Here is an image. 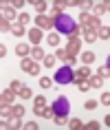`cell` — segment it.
I'll use <instances>...</instances> for the list:
<instances>
[{"label": "cell", "instance_id": "obj_34", "mask_svg": "<svg viewBox=\"0 0 110 130\" xmlns=\"http://www.w3.org/2000/svg\"><path fill=\"white\" fill-rule=\"evenodd\" d=\"M31 95H33V93H31V88H29V86H22V90H20V97H22V99H29Z\"/></svg>", "mask_w": 110, "mask_h": 130}, {"label": "cell", "instance_id": "obj_28", "mask_svg": "<svg viewBox=\"0 0 110 130\" xmlns=\"http://www.w3.org/2000/svg\"><path fill=\"white\" fill-rule=\"evenodd\" d=\"M46 40H48V44H51V46H57V44H60V35H57V33H51Z\"/></svg>", "mask_w": 110, "mask_h": 130}, {"label": "cell", "instance_id": "obj_6", "mask_svg": "<svg viewBox=\"0 0 110 130\" xmlns=\"http://www.w3.org/2000/svg\"><path fill=\"white\" fill-rule=\"evenodd\" d=\"M22 71L29 75H38L40 73V62L31 60V57H22Z\"/></svg>", "mask_w": 110, "mask_h": 130}, {"label": "cell", "instance_id": "obj_32", "mask_svg": "<svg viewBox=\"0 0 110 130\" xmlns=\"http://www.w3.org/2000/svg\"><path fill=\"white\" fill-rule=\"evenodd\" d=\"M90 84H93V88H99V86L103 84V79L99 75H95V77H90Z\"/></svg>", "mask_w": 110, "mask_h": 130}, {"label": "cell", "instance_id": "obj_45", "mask_svg": "<svg viewBox=\"0 0 110 130\" xmlns=\"http://www.w3.org/2000/svg\"><path fill=\"white\" fill-rule=\"evenodd\" d=\"M106 66H110V55H108V62H106Z\"/></svg>", "mask_w": 110, "mask_h": 130}, {"label": "cell", "instance_id": "obj_10", "mask_svg": "<svg viewBox=\"0 0 110 130\" xmlns=\"http://www.w3.org/2000/svg\"><path fill=\"white\" fill-rule=\"evenodd\" d=\"M15 95H18V93H13L11 88L2 90V95H0V102H2V106H13V99H15Z\"/></svg>", "mask_w": 110, "mask_h": 130}, {"label": "cell", "instance_id": "obj_8", "mask_svg": "<svg viewBox=\"0 0 110 130\" xmlns=\"http://www.w3.org/2000/svg\"><path fill=\"white\" fill-rule=\"evenodd\" d=\"M55 57H57V60H62L64 64H68V66L75 64V55H70L66 48H55Z\"/></svg>", "mask_w": 110, "mask_h": 130}, {"label": "cell", "instance_id": "obj_14", "mask_svg": "<svg viewBox=\"0 0 110 130\" xmlns=\"http://www.w3.org/2000/svg\"><path fill=\"white\" fill-rule=\"evenodd\" d=\"M2 18H5V20H11V18H15V9L11 7V5L2 7Z\"/></svg>", "mask_w": 110, "mask_h": 130}, {"label": "cell", "instance_id": "obj_15", "mask_svg": "<svg viewBox=\"0 0 110 130\" xmlns=\"http://www.w3.org/2000/svg\"><path fill=\"white\" fill-rule=\"evenodd\" d=\"M31 55H33L35 62H40V60H44V57H46V55H44V51H42L40 46H33V48H31Z\"/></svg>", "mask_w": 110, "mask_h": 130}, {"label": "cell", "instance_id": "obj_35", "mask_svg": "<svg viewBox=\"0 0 110 130\" xmlns=\"http://www.w3.org/2000/svg\"><path fill=\"white\" fill-rule=\"evenodd\" d=\"M11 27H13V24H11L9 20H5V18H2V22H0V31H11Z\"/></svg>", "mask_w": 110, "mask_h": 130}, {"label": "cell", "instance_id": "obj_17", "mask_svg": "<svg viewBox=\"0 0 110 130\" xmlns=\"http://www.w3.org/2000/svg\"><path fill=\"white\" fill-rule=\"evenodd\" d=\"M82 62L86 64V66H88V64H93V62H95V53H93V51H86V53H82Z\"/></svg>", "mask_w": 110, "mask_h": 130}, {"label": "cell", "instance_id": "obj_41", "mask_svg": "<svg viewBox=\"0 0 110 130\" xmlns=\"http://www.w3.org/2000/svg\"><path fill=\"white\" fill-rule=\"evenodd\" d=\"M24 128H27V130H35V128H38V123H35V121H29V123H24Z\"/></svg>", "mask_w": 110, "mask_h": 130}, {"label": "cell", "instance_id": "obj_30", "mask_svg": "<svg viewBox=\"0 0 110 130\" xmlns=\"http://www.w3.org/2000/svg\"><path fill=\"white\" fill-rule=\"evenodd\" d=\"M68 126H70L73 130H79V128H84V123L79 121V119H68Z\"/></svg>", "mask_w": 110, "mask_h": 130}, {"label": "cell", "instance_id": "obj_12", "mask_svg": "<svg viewBox=\"0 0 110 130\" xmlns=\"http://www.w3.org/2000/svg\"><path fill=\"white\" fill-rule=\"evenodd\" d=\"M29 40L33 42L35 46H40V42H42V31H40L38 27H35L33 31H29Z\"/></svg>", "mask_w": 110, "mask_h": 130}, {"label": "cell", "instance_id": "obj_40", "mask_svg": "<svg viewBox=\"0 0 110 130\" xmlns=\"http://www.w3.org/2000/svg\"><path fill=\"white\" fill-rule=\"evenodd\" d=\"M99 102H101V104H106V106H110V93H103Z\"/></svg>", "mask_w": 110, "mask_h": 130}, {"label": "cell", "instance_id": "obj_37", "mask_svg": "<svg viewBox=\"0 0 110 130\" xmlns=\"http://www.w3.org/2000/svg\"><path fill=\"white\" fill-rule=\"evenodd\" d=\"M9 88L13 90V93H18V95H20V90H22V82H11V86H9Z\"/></svg>", "mask_w": 110, "mask_h": 130}, {"label": "cell", "instance_id": "obj_38", "mask_svg": "<svg viewBox=\"0 0 110 130\" xmlns=\"http://www.w3.org/2000/svg\"><path fill=\"white\" fill-rule=\"evenodd\" d=\"M97 104H99V102H95V99H88L84 106H86V110H95V108H97Z\"/></svg>", "mask_w": 110, "mask_h": 130}, {"label": "cell", "instance_id": "obj_16", "mask_svg": "<svg viewBox=\"0 0 110 130\" xmlns=\"http://www.w3.org/2000/svg\"><path fill=\"white\" fill-rule=\"evenodd\" d=\"M31 5L35 7V11H38V15H42L44 11H46V2H42V0H33Z\"/></svg>", "mask_w": 110, "mask_h": 130}, {"label": "cell", "instance_id": "obj_29", "mask_svg": "<svg viewBox=\"0 0 110 130\" xmlns=\"http://www.w3.org/2000/svg\"><path fill=\"white\" fill-rule=\"evenodd\" d=\"M40 86L42 88H51L53 86V79L51 77H40Z\"/></svg>", "mask_w": 110, "mask_h": 130}, {"label": "cell", "instance_id": "obj_19", "mask_svg": "<svg viewBox=\"0 0 110 130\" xmlns=\"http://www.w3.org/2000/svg\"><path fill=\"white\" fill-rule=\"evenodd\" d=\"M77 84V88L82 90V93H86V90L93 88V84H90V79H82V82H75Z\"/></svg>", "mask_w": 110, "mask_h": 130}, {"label": "cell", "instance_id": "obj_2", "mask_svg": "<svg viewBox=\"0 0 110 130\" xmlns=\"http://www.w3.org/2000/svg\"><path fill=\"white\" fill-rule=\"evenodd\" d=\"M79 27H82L84 31H99L101 22H99L97 15L90 13V11H84V13H79Z\"/></svg>", "mask_w": 110, "mask_h": 130}, {"label": "cell", "instance_id": "obj_36", "mask_svg": "<svg viewBox=\"0 0 110 130\" xmlns=\"http://www.w3.org/2000/svg\"><path fill=\"white\" fill-rule=\"evenodd\" d=\"M29 20H31V18H29V13H20V15H18V24H22V27H24Z\"/></svg>", "mask_w": 110, "mask_h": 130}, {"label": "cell", "instance_id": "obj_27", "mask_svg": "<svg viewBox=\"0 0 110 130\" xmlns=\"http://www.w3.org/2000/svg\"><path fill=\"white\" fill-rule=\"evenodd\" d=\"M11 33H13V35H24L27 31H24L22 24H13V27H11Z\"/></svg>", "mask_w": 110, "mask_h": 130}, {"label": "cell", "instance_id": "obj_18", "mask_svg": "<svg viewBox=\"0 0 110 130\" xmlns=\"http://www.w3.org/2000/svg\"><path fill=\"white\" fill-rule=\"evenodd\" d=\"M11 110H13V117H18V119H22V117H24V106H20V104H13V106H11Z\"/></svg>", "mask_w": 110, "mask_h": 130}, {"label": "cell", "instance_id": "obj_42", "mask_svg": "<svg viewBox=\"0 0 110 130\" xmlns=\"http://www.w3.org/2000/svg\"><path fill=\"white\" fill-rule=\"evenodd\" d=\"M22 5H24V2H22V0H13V2H11V7H13V9H20Z\"/></svg>", "mask_w": 110, "mask_h": 130}, {"label": "cell", "instance_id": "obj_21", "mask_svg": "<svg viewBox=\"0 0 110 130\" xmlns=\"http://www.w3.org/2000/svg\"><path fill=\"white\" fill-rule=\"evenodd\" d=\"M97 75L101 77V79H108V77H110V66H99Z\"/></svg>", "mask_w": 110, "mask_h": 130}, {"label": "cell", "instance_id": "obj_3", "mask_svg": "<svg viewBox=\"0 0 110 130\" xmlns=\"http://www.w3.org/2000/svg\"><path fill=\"white\" fill-rule=\"evenodd\" d=\"M33 112L38 117H44V119H53V117H55L53 108H48V104H46L44 97H35V99H33Z\"/></svg>", "mask_w": 110, "mask_h": 130}, {"label": "cell", "instance_id": "obj_1", "mask_svg": "<svg viewBox=\"0 0 110 130\" xmlns=\"http://www.w3.org/2000/svg\"><path fill=\"white\" fill-rule=\"evenodd\" d=\"M53 24L60 33H66V35H79L84 33V29L79 24H75V20L70 18L68 13H60V15H53Z\"/></svg>", "mask_w": 110, "mask_h": 130}, {"label": "cell", "instance_id": "obj_13", "mask_svg": "<svg viewBox=\"0 0 110 130\" xmlns=\"http://www.w3.org/2000/svg\"><path fill=\"white\" fill-rule=\"evenodd\" d=\"M15 53L20 55V57H29V53H31V46H27V44L22 42V44H18V46H15Z\"/></svg>", "mask_w": 110, "mask_h": 130}, {"label": "cell", "instance_id": "obj_25", "mask_svg": "<svg viewBox=\"0 0 110 130\" xmlns=\"http://www.w3.org/2000/svg\"><path fill=\"white\" fill-rule=\"evenodd\" d=\"M106 13V7H103V2L101 5H95V7H93V15H97V18H99V15H103Z\"/></svg>", "mask_w": 110, "mask_h": 130}, {"label": "cell", "instance_id": "obj_31", "mask_svg": "<svg viewBox=\"0 0 110 130\" xmlns=\"http://www.w3.org/2000/svg\"><path fill=\"white\" fill-rule=\"evenodd\" d=\"M77 7L82 9V11H90V9H93V5H90L88 0H82V2H77Z\"/></svg>", "mask_w": 110, "mask_h": 130}, {"label": "cell", "instance_id": "obj_43", "mask_svg": "<svg viewBox=\"0 0 110 130\" xmlns=\"http://www.w3.org/2000/svg\"><path fill=\"white\" fill-rule=\"evenodd\" d=\"M103 123H106V126L110 128V115H106V117H103Z\"/></svg>", "mask_w": 110, "mask_h": 130}, {"label": "cell", "instance_id": "obj_4", "mask_svg": "<svg viewBox=\"0 0 110 130\" xmlns=\"http://www.w3.org/2000/svg\"><path fill=\"white\" fill-rule=\"evenodd\" d=\"M73 79H75V73H73V69H70L68 64L66 66H60L57 73H55V82L57 84H70Z\"/></svg>", "mask_w": 110, "mask_h": 130}, {"label": "cell", "instance_id": "obj_22", "mask_svg": "<svg viewBox=\"0 0 110 130\" xmlns=\"http://www.w3.org/2000/svg\"><path fill=\"white\" fill-rule=\"evenodd\" d=\"M97 35H99L101 40H108V38H110V27H99V31H97Z\"/></svg>", "mask_w": 110, "mask_h": 130}, {"label": "cell", "instance_id": "obj_24", "mask_svg": "<svg viewBox=\"0 0 110 130\" xmlns=\"http://www.w3.org/2000/svg\"><path fill=\"white\" fill-rule=\"evenodd\" d=\"M99 35H97V31H84V40L86 42H95Z\"/></svg>", "mask_w": 110, "mask_h": 130}, {"label": "cell", "instance_id": "obj_11", "mask_svg": "<svg viewBox=\"0 0 110 130\" xmlns=\"http://www.w3.org/2000/svg\"><path fill=\"white\" fill-rule=\"evenodd\" d=\"M93 77V71L90 66H82V69L75 71V82H82V79H90Z\"/></svg>", "mask_w": 110, "mask_h": 130}, {"label": "cell", "instance_id": "obj_44", "mask_svg": "<svg viewBox=\"0 0 110 130\" xmlns=\"http://www.w3.org/2000/svg\"><path fill=\"white\" fill-rule=\"evenodd\" d=\"M103 7H106V11H110V0H108V2H103Z\"/></svg>", "mask_w": 110, "mask_h": 130}, {"label": "cell", "instance_id": "obj_33", "mask_svg": "<svg viewBox=\"0 0 110 130\" xmlns=\"http://www.w3.org/2000/svg\"><path fill=\"white\" fill-rule=\"evenodd\" d=\"M55 60H57V57H55V55H46V57H44V66H55Z\"/></svg>", "mask_w": 110, "mask_h": 130}, {"label": "cell", "instance_id": "obj_26", "mask_svg": "<svg viewBox=\"0 0 110 130\" xmlns=\"http://www.w3.org/2000/svg\"><path fill=\"white\" fill-rule=\"evenodd\" d=\"M22 123H20V119L18 117H13V119H9L7 121V128H11V130H15V128H20Z\"/></svg>", "mask_w": 110, "mask_h": 130}, {"label": "cell", "instance_id": "obj_7", "mask_svg": "<svg viewBox=\"0 0 110 130\" xmlns=\"http://www.w3.org/2000/svg\"><path fill=\"white\" fill-rule=\"evenodd\" d=\"M35 27L42 29V31H51L55 24H53V18H48V15L42 13V15H38V18H35Z\"/></svg>", "mask_w": 110, "mask_h": 130}, {"label": "cell", "instance_id": "obj_9", "mask_svg": "<svg viewBox=\"0 0 110 130\" xmlns=\"http://www.w3.org/2000/svg\"><path fill=\"white\" fill-rule=\"evenodd\" d=\"M79 48H82V40H79L77 35H68V46H66V51H68L70 55H77Z\"/></svg>", "mask_w": 110, "mask_h": 130}, {"label": "cell", "instance_id": "obj_23", "mask_svg": "<svg viewBox=\"0 0 110 130\" xmlns=\"http://www.w3.org/2000/svg\"><path fill=\"white\" fill-rule=\"evenodd\" d=\"M2 119H13V110H11V106H2Z\"/></svg>", "mask_w": 110, "mask_h": 130}, {"label": "cell", "instance_id": "obj_5", "mask_svg": "<svg viewBox=\"0 0 110 130\" xmlns=\"http://www.w3.org/2000/svg\"><path fill=\"white\" fill-rule=\"evenodd\" d=\"M68 110H70V104L66 97H57L53 102V112L55 115H68Z\"/></svg>", "mask_w": 110, "mask_h": 130}, {"label": "cell", "instance_id": "obj_20", "mask_svg": "<svg viewBox=\"0 0 110 130\" xmlns=\"http://www.w3.org/2000/svg\"><path fill=\"white\" fill-rule=\"evenodd\" d=\"M53 121L57 123V126H66V123H68V115H55Z\"/></svg>", "mask_w": 110, "mask_h": 130}, {"label": "cell", "instance_id": "obj_39", "mask_svg": "<svg viewBox=\"0 0 110 130\" xmlns=\"http://www.w3.org/2000/svg\"><path fill=\"white\" fill-rule=\"evenodd\" d=\"M84 128H86V130H99V123H97V121H90V123H86Z\"/></svg>", "mask_w": 110, "mask_h": 130}]
</instances>
